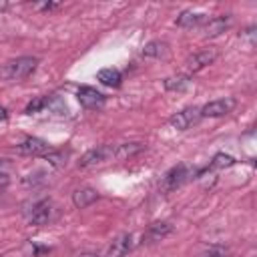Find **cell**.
Here are the masks:
<instances>
[{"mask_svg":"<svg viewBox=\"0 0 257 257\" xmlns=\"http://www.w3.org/2000/svg\"><path fill=\"white\" fill-rule=\"evenodd\" d=\"M38 66V60L34 56H20L14 60H8L2 68H0V78L8 80V82H18L28 78Z\"/></svg>","mask_w":257,"mask_h":257,"instance_id":"1","label":"cell"},{"mask_svg":"<svg viewBox=\"0 0 257 257\" xmlns=\"http://www.w3.org/2000/svg\"><path fill=\"white\" fill-rule=\"evenodd\" d=\"M193 175H195V171H191L189 165L181 163V165H177V167H173V169H169L165 173V177L161 181V191L163 193H171V191L179 189L185 181H189Z\"/></svg>","mask_w":257,"mask_h":257,"instance_id":"2","label":"cell"},{"mask_svg":"<svg viewBox=\"0 0 257 257\" xmlns=\"http://www.w3.org/2000/svg\"><path fill=\"white\" fill-rule=\"evenodd\" d=\"M112 145H100V147H94L90 151H86L80 161H78V167L86 169V167H94V165H100L104 161H110L112 159Z\"/></svg>","mask_w":257,"mask_h":257,"instance_id":"3","label":"cell"},{"mask_svg":"<svg viewBox=\"0 0 257 257\" xmlns=\"http://www.w3.org/2000/svg\"><path fill=\"white\" fill-rule=\"evenodd\" d=\"M54 219V205L50 199H42L32 205V211L28 213V221L32 225H48Z\"/></svg>","mask_w":257,"mask_h":257,"instance_id":"4","label":"cell"},{"mask_svg":"<svg viewBox=\"0 0 257 257\" xmlns=\"http://www.w3.org/2000/svg\"><path fill=\"white\" fill-rule=\"evenodd\" d=\"M215 60H217V50H215L213 46L201 48V50L193 52V54L187 58V68H189L191 72H199V70H203L205 66L213 64Z\"/></svg>","mask_w":257,"mask_h":257,"instance_id":"5","label":"cell"},{"mask_svg":"<svg viewBox=\"0 0 257 257\" xmlns=\"http://www.w3.org/2000/svg\"><path fill=\"white\" fill-rule=\"evenodd\" d=\"M199 118H201L199 108L189 106V108H183V110L175 112V114L169 118V124H171L173 128H177V131H187V128H191Z\"/></svg>","mask_w":257,"mask_h":257,"instance_id":"6","label":"cell"},{"mask_svg":"<svg viewBox=\"0 0 257 257\" xmlns=\"http://www.w3.org/2000/svg\"><path fill=\"white\" fill-rule=\"evenodd\" d=\"M235 104H237V100L231 98V96H227V98H217V100L207 102L199 112H201V116H225V114H229V112L235 108Z\"/></svg>","mask_w":257,"mask_h":257,"instance_id":"7","label":"cell"},{"mask_svg":"<svg viewBox=\"0 0 257 257\" xmlns=\"http://www.w3.org/2000/svg\"><path fill=\"white\" fill-rule=\"evenodd\" d=\"M76 98L84 108H100L104 104V94L98 92L92 86H78L76 88Z\"/></svg>","mask_w":257,"mask_h":257,"instance_id":"8","label":"cell"},{"mask_svg":"<svg viewBox=\"0 0 257 257\" xmlns=\"http://www.w3.org/2000/svg\"><path fill=\"white\" fill-rule=\"evenodd\" d=\"M16 151H18L20 155L40 157V155H46V153L50 151V147H48L46 141H42V139H38V137H28V139H24V141L16 147Z\"/></svg>","mask_w":257,"mask_h":257,"instance_id":"9","label":"cell"},{"mask_svg":"<svg viewBox=\"0 0 257 257\" xmlns=\"http://www.w3.org/2000/svg\"><path fill=\"white\" fill-rule=\"evenodd\" d=\"M133 247H135L133 235L124 233V235H120V237H116V239L112 241V245H110L108 251H106V257H124L128 251H133Z\"/></svg>","mask_w":257,"mask_h":257,"instance_id":"10","label":"cell"},{"mask_svg":"<svg viewBox=\"0 0 257 257\" xmlns=\"http://www.w3.org/2000/svg\"><path fill=\"white\" fill-rule=\"evenodd\" d=\"M173 231V225L171 223H153L147 231H145V235H143V241L145 243H155V241H161V239H165L169 233Z\"/></svg>","mask_w":257,"mask_h":257,"instance_id":"11","label":"cell"},{"mask_svg":"<svg viewBox=\"0 0 257 257\" xmlns=\"http://www.w3.org/2000/svg\"><path fill=\"white\" fill-rule=\"evenodd\" d=\"M229 22H231V18L229 16H213V18H209L207 20V24H205V36H219V34H223L227 28H229Z\"/></svg>","mask_w":257,"mask_h":257,"instance_id":"12","label":"cell"},{"mask_svg":"<svg viewBox=\"0 0 257 257\" xmlns=\"http://www.w3.org/2000/svg\"><path fill=\"white\" fill-rule=\"evenodd\" d=\"M96 199H98V193H96L94 189H90V187L76 189V191L72 193V203H74V207H78V209H86V207L92 205Z\"/></svg>","mask_w":257,"mask_h":257,"instance_id":"13","label":"cell"},{"mask_svg":"<svg viewBox=\"0 0 257 257\" xmlns=\"http://www.w3.org/2000/svg\"><path fill=\"white\" fill-rule=\"evenodd\" d=\"M203 22H205V14H199V12H193V10H185L177 18V26H181V28H195Z\"/></svg>","mask_w":257,"mask_h":257,"instance_id":"14","label":"cell"},{"mask_svg":"<svg viewBox=\"0 0 257 257\" xmlns=\"http://www.w3.org/2000/svg\"><path fill=\"white\" fill-rule=\"evenodd\" d=\"M139 151H143V145L141 143H122V145H114L112 149V159H128L133 155H137Z\"/></svg>","mask_w":257,"mask_h":257,"instance_id":"15","label":"cell"},{"mask_svg":"<svg viewBox=\"0 0 257 257\" xmlns=\"http://www.w3.org/2000/svg\"><path fill=\"white\" fill-rule=\"evenodd\" d=\"M189 84H191V80L185 74H177V76L165 78V88L171 90V92H183V90L189 88Z\"/></svg>","mask_w":257,"mask_h":257,"instance_id":"16","label":"cell"},{"mask_svg":"<svg viewBox=\"0 0 257 257\" xmlns=\"http://www.w3.org/2000/svg\"><path fill=\"white\" fill-rule=\"evenodd\" d=\"M96 78L106 86H118L120 80H122V76L116 68H102V70L96 72Z\"/></svg>","mask_w":257,"mask_h":257,"instance_id":"17","label":"cell"},{"mask_svg":"<svg viewBox=\"0 0 257 257\" xmlns=\"http://www.w3.org/2000/svg\"><path fill=\"white\" fill-rule=\"evenodd\" d=\"M165 54H167V42H163V40H151L143 48V56H147V58H161Z\"/></svg>","mask_w":257,"mask_h":257,"instance_id":"18","label":"cell"},{"mask_svg":"<svg viewBox=\"0 0 257 257\" xmlns=\"http://www.w3.org/2000/svg\"><path fill=\"white\" fill-rule=\"evenodd\" d=\"M235 163V159L231 157V155H225V153H219V155H215L213 157V161L209 163V167H207V171L211 169H225V167H231Z\"/></svg>","mask_w":257,"mask_h":257,"instance_id":"19","label":"cell"},{"mask_svg":"<svg viewBox=\"0 0 257 257\" xmlns=\"http://www.w3.org/2000/svg\"><path fill=\"white\" fill-rule=\"evenodd\" d=\"M46 161H50L52 165H64L66 163V153H56V151H48L46 155H42Z\"/></svg>","mask_w":257,"mask_h":257,"instance_id":"20","label":"cell"},{"mask_svg":"<svg viewBox=\"0 0 257 257\" xmlns=\"http://www.w3.org/2000/svg\"><path fill=\"white\" fill-rule=\"evenodd\" d=\"M46 106V98H36V100H32L28 106H26V114H32V112H38L40 108H44Z\"/></svg>","mask_w":257,"mask_h":257,"instance_id":"21","label":"cell"},{"mask_svg":"<svg viewBox=\"0 0 257 257\" xmlns=\"http://www.w3.org/2000/svg\"><path fill=\"white\" fill-rule=\"evenodd\" d=\"M201 257H227V251L223 247H211L209 251H205Z\"/></svg>","mask_w":257,"mask_h":257,"instance_id":"22","label":"cell"},{"mask_svg":"<svg viewBox=\"0 0 257 257\" xmlns=\"http://www.w3.org/2000/svg\"><path fill=\"white\" fill-rule=\"evenodd\" d=\"M8 171H10V161L8 159H0V179H6Z\"/></svg>","mask_w":257,"mask_h":257,"instance_id":"23","label":"cell"},{"mask_svg":"<svg viewBox=\"0 0 257 257\" xmlns=\"http://www.w3.org/2000/svg\"><path fill=\"white\" fill-rule=\"evenodd\" d=\"M243 36L249 40V46H253V44H255V28H253V26H251V28H247V30L243 32Z\"/></svg>","mask_w":257,"mask_h":257,"instance_id":"24","label":"cell"},{"mask_svg":"<svg viewBox=\"0 0 257 257\" xmlns=\"http://www.w3.org/2000/svg\"><path fill=\"white\" fill-rule=\"evenodd\" d=\"M34 8H38V10H54V8H58V4H54V2H42V4H34Z\"/></svg>","mask_w":257,"mask_h":257,"instance_id":"25","label":"cell"},{"mask_svg":"<svg viewBox=\"0 0 257 257\" xmlns=\"http://www.w3.org/2000/svg\"><path fill=\"white\" fill-rule=\"evenodd\" d=\"M6 116H8V112H6V108H4L2 104H0V120H4Z\"/></svg>","mask_w":257,"mask_h":257,"instance_id":"26","label":"cell"},{"mask_svg":"<svg viewBox=\"0 0 257 257\" xmlns=\"http://www.w3.org/2000/svg\"><path fill=\"white\" fill-rule=\"evenodd\" d=\"M74 257H96V255H94V253H86V251H84V253H76Z\"/></svg>","mask_w":257,"mask_h":257,"instance_id":"27","label":"cell"},{"mask_svg":"<svg viewBox=\"0 0 257 257\" xmlns=\"http://www.w3.org/2000/svg\"><path fill=\"white\" fill-rule=\"evenodd\" d=\"M6 8H8V2H4V0H0V12H2V10H6Z\"/></svg>","mask_w":257,"mask_h":257,"instance_id":"28","label":"cell"}]
</instances>
